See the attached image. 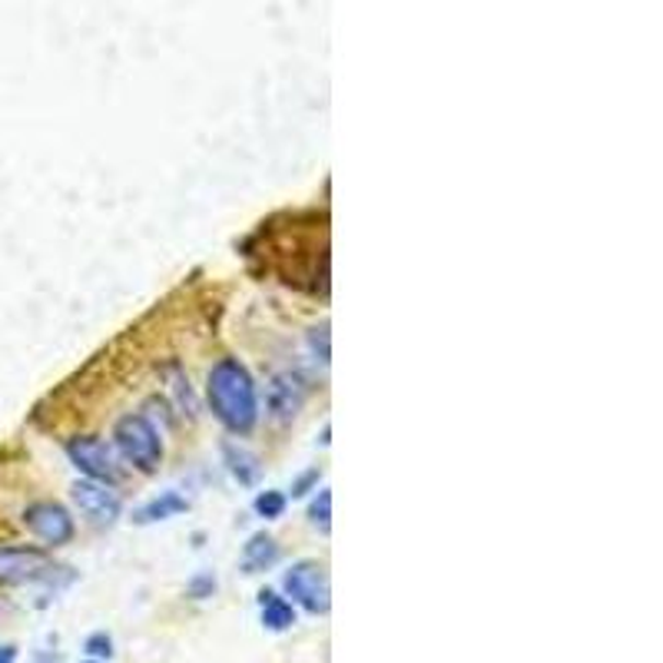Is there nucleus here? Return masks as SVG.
Masks as SVG:
<instances>
[{
	"instance_id": "obj_5",
	"label": "nucleus",
	"mask_w": 663,
	"mask_h": 663,
	"mask_svg": "<svg viewBox=\"0 0 663 663\" xmlns=\"http://www.w3.org/2000/svg\"><path fill=\"white\" fill-rule=\"evenodd\" d=\"M282 591L286 597H292V607H302L312 617H325L332 610V588H328V574L325 565L318 561H295L286 574H282Z\"/></svg>"
},
{
	"instance_id": "obj_17",
	"label": "nucleus",
	"mask_w": 663,
	"mask_h": 663,
	"mask_svg": "<svg viewBox=\"0 0 663 663\" xmlns=\"http://www.w3.org/2000/svg\"><path fill=\"white\" fill-rule=\"evenodd\" d=\"M83 650H86L93 660H109V656H114V637H109L106 630H93V633L83 640Z\"/></svg>"
},
{
	"instance_id": "obj_11",
	"label": "nucleus",
	"mask_w": 663,
	"mask_h": 663,
	"mask_svg": "<svg viewBox=\"0 0 663 663\" xmlns=\"http://www.w3.org/2000/svg\"><path fill=\"white\" fill-rule=\"evenodd\" d=\"M189 511V498H183L179 491H163L156 498H150L147 504H140L133 511V524H160V521H170V517H179Z\"/></svg>"
},
{
	"instance_id": "obj_7",
	"label": "nucleus",
	"mask_w": 663,
	"mask_h": 663,
	"mask_svg": "<svg viewBox=\"0 0 663 663\" xmlns=\"http://www.w3.org/2000/svg\"><path fill=\"white\" fill-rule=\"evenodd\" d=\"M70 498H73L77 511H80L90 524H96V527L117 524L120 514H124V501H120V495H117L114 488H109V485H100V481H90V478L73 481Z\"/></svg>"
},
{
	"instance_id": "obj_19",
	"label": "nucleus",
	"mask_w": 663,
	"mask_h": 663,
	"mask_svg": "<svg viewBox=\"0 0 663 663\" xmlns=\"http://www.w3.org/2000/svg\"><path fill=\"white\" fill-rule=\"evenodd\" d=\"M173 392L179 395V405H186V402H189V408L196 411V402H193V388H189V379H183V375H179V379L173 382Z\"/></svg>"
},
{
	"instance_id": "obj_16",
	"label": "nucleus",
	"mask_w": 663,
	"mask_h": 663,
	"mask_svg": "<svg viewBox=\"0 0 663 663\" xmlns=\"http://www.w3.org/2000/svg\"><path fill=\"white\" fill-rule=\"evenodd\" d=\"M216 591H219V581H216L212 571H199V574H193L189 584H186V594H189L193 601H209V597H216Z\"/></svg>"
},
{
	"instance_id": "obj_10",
	"label": "nucleus",
	"mask_w": 663,
	"mask_h": 663,
	"mask_svg": "<svg viewBox=\"0 0 663 663\" xmlns=\"http://www.w3.org/2000/svg\"><path fill=\"white\" fill-rule=\"evenodd\" d=\"M219 452H223V465H226V472L233 475L236 485H243V488L259 485L263 462H259L256 452H249L246 445H236V441H223V449H219Z\"/></svg>"
},
{
	"instance_id": "obj_12",
	"label": "nucleus",
	"mask_w": 663,
	"mask_h": 663,
	"mask_svg": "<svg viewBox=\"0 0 663 663\" xmlns=\"http://www.w3.org/2000/svg\"><path fill=\"white\" fill-rule=\"evenodd\" d=\"M259 620H263V627L266 630H272V633H286V630H292L295 627V607H292V601L289 597H282V594H276V591H259Z\"/></svg>"
},
{
	"instance_id": "obj_20",
	"label": "nucleus",
	"mask_w": 663,
	"mask_h": 663,
	"mask_svg": "<svg viewBox=\"0 0 663 663\" xmlns=\"http://www.w3.org/2000/svg\"><path fill=\"white\" fill-rule=\"evenodd\" d=\"M0 663H18V647H14V643L0 647Z\"/></svg>"
},
{
	"instance_id": "obj_21",
	"label": "nucleus",
	"mask_w": 663,
	"mask_h": 663,
	"mask_svg": "<svg viewBox=\"0 0 663 663\" xmlns=\"http://www.w3.org/2000/svg\"><path fill=\"white\" fill-rule=\"evenodd\" d=\"M86 663H100V660H86Z\"/></svg>"
},
{
	"instance_id": "obj_3",
	"label": "nucleus",
	"mask_w": 663,
	"mask_h": 663,
	"mask_svg": "<svg viewBox=\"0 0 663 663\" xmlns=\"http://www.w3.org/2000/svg\"><path fill=\"white\" fill-rule=\"evenodd\" d=\"M63 565H54L44 547L31 544H4L0 547V588L24 584H54Z\"/></svg>"
},
{
	"instance_id": "obj_9",
	"label": "nucleus",
	"mask_w": 663,
	"mask_h": 663,
	"mask_svg": "<svg viewBox=\"0 0 663 663\" xmlns=\"http://www.w3.org/2000/svg\"><path fill=\"white\" fill-rule=\"evenodd\" d=\"M282 547L269 531H256L243 547V574H266L279 565Z\"/></svg>"
},
{
	"instance_id": "obj_15",
	"label": "nucleus",
	"mask_w": 663,
	"mask_h": 663,
	"mask_svg": "<svg viewBox=\"0 0 663 663\" xmlns=\"http://www.w3.org/2000/svg\"><path fill=\"white\" fill-rule=\"evenodd\" d=\"M305 349L315 365L328 369V322H318L305 332Z\"/></svg>"
},
{
	"instance_id": "obj_6",
	"label": "nucleus",
	"mask_w": 663,
	"mask_h": 663,
	"mask_svg": "<svg viewBox=\"0 0 663 663\" xmlns=\"http://www.w3.org/2000/svg\"><path fill=\"white\" fill-rule=\"evenodd\" d=\"M24 527L44 544V547H67L77 534L73 514L60 501H34L24 508Z\"/></svg>"
},
{
	"instance_id": "obj_2",
	"label": "nucleus",
	"mask_w": 663,
	"mask_h": 663,
	"mask_svg": "<svg viewBox=\"0 0 663 663\" xmlns=\"http://www.w3.org/2000/svg\"><path fill=\"white\" fill-rule=\"evenodd\" d=\"M114 445L120 458L140 475H156L163 465V438L160 428L143 411H127L114 424Z\"/></svg>"
},
{
	"instance_id": "obj_4",
	"label": "nucleus",
	"mask_w": 663,
	"mask_h": 663,
	"mask_svg": "<svg viewBox=\"0 0 663 663\" xmlns=\"http://www.w3.org/2000/svg\"><path fill=\"white\" fill-rule=\"evenodd\" d=\"M63 452H67L70 465H73L83 478H90V481H100V485L117 488V485H124V478H127L124 468H120L117 452L109 449L103 438H96V434H73V438H67Z\"/></svg>"
},
{
	"instance_id": "obj_13",
	"label": "nucleus",
	"mask_w": 663,
	"mask_h": 663,
	"mask_svg": "<svg viewBox=\"0 0 663 663\" xmlns=\"http://www.w3.org/2000/svg\"><path fill=\"white\" fill-rule=\"evenodd\" d=\"M286 508H289V498H286V491H276V488H266L253 498V511L263 521H279L286 514Z\"/></svg>"
},
{
	"instance_id": "obj_18",
	"label": "nucleus",
	"mask_w": 663,
	"mask_h": 663,
	"mask_svg": "<svg viewBox=\"0 0 663 663\" xmlns=\"http://www.w3.org/2000/svg\"><path fill=\"white\" fill-rule=\"evenodd\" d=\"M318 478H322L318 468H309L305 475H299V478L292 481V498H302V495L315 491V488H318Z\"/></svg>"
},
{
	"instance_id": "obj_8",
	"label": "nucleus",
	"mask_w": 663,
	"mask_h": 663,
	"mask_svg": "<svg viewBox=\"0 0 663 663\" xmlns=\"http://www.w3.org/2000/svg\"><path fill=\"white\" fill-rule=\"evenodd\" d=\"M305 405V385L295 372H279L269 379L266 385V408H269V418L286 424L292 421Z\"/></svg>"
},
{
	"instance_id": "obj_14",
	"label": "nucleus",
	"mask_w": 663,
	"mask_h": 663,
	"mask_svg": "<svg viewBox=\"0 0 663 663\" xmlns=\"http://www.w3.org/2000/svg\"><path fill=\"white\" fill-rule=\"evenodd\" d=\"M309 524L318 527L322 534L332 531V491L328 488H315V498L309 501Z\"/></svg>"
},
{
	"instance_id": "obj_1",
	"label": "nucleus",
	"mask_w": 663,
	"mask_h": 663,
	"mask_svg": "<svg viewBox=\"0 0 663 663\" xmlns=\"http://www.w3.org/2000/svg\"><path fill=\"white\" fill-rule=\"evenodd\" d=\"M206 402L212 418L230 434H249L259 424V388L246 362L223 356L206 375Z\"/></svg>"
}]
</instances>
